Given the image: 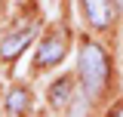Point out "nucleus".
<instances>
[{"mask_svg":"<svg viewBox=\"0 0 123 117\" xmlns=\"http://www.w3.org/2000/svg\"><path fill=\"white\" fill-rule=\"evenodd\" d=\"M80 77H83L86 92H92V96L102 92V86L108 80V56H105V49L98 43H92V40H86L80 46Z\"/></svg>","mask_w":123,"mask_h":117,"instance_id":"nucleus-1","label":"nucleus"},{"mask_svg":"<svg viewBox=\"0 0 123 117\" xmlns=\"http://www.w3.org/2000/svg\"><path fill=\"white\" fill-rule=\"evenodd\" d=\"M68 52V40H65V34H49L43 43L37 46V56H34V68H49V65H59L62 58Z\"/></svg>","mask_w":123,"mask_h":117,"instance_id":"nucleus-2","label":"nucleus"},{"mask_svg":"<svg viewBox=\"0 0 123 117\" xmlns=\"http://www.w3.org/2000/svg\"><path fill=\"white\" fill-rule=\"evenodd\" d=\"M34 34H37L34 28H25V31H15V34H9V37L0 43V56H3V58H18V56H22V49H25V46L34 40Z\"/></svg>","mask_w":123,"mask_h":117,"instance_id":"nucleus-3","label":"nucleus"},{"mask_svg":"<svg viewBox=\"0 0 123 117\" xmlns=\"http://www.w3.org/2000/svg\"><path fill=\"white\" fill-rule=\"evenodd\" d=\"M83 9H86V19H89L95 28H108V22H111L108 0H83Z\"/></svg>","mask_w":123,"mask_h":117,"instance_id":"nucleus-4","label":"nucleus"},{"mask_svg":"<svg viewBox=\"0 0 123 117\" xmlns=\"http://www.w3.org/2000/svg\"><path fill=\"white\" fill-rule=\"evenodd\" d=\"M68 102H71V80L62 77V80H55V83L49 86V105H52V108H65Z\"/></svg>","mask_w":123,"mask_h":117,"instance_id":"nucleus-5","label":"nucleus"},{"mask_svg":"<svg viewBox=\"0 0 123 117\" xmlns=\"http://www.w3.org/2000/svg\"><path fill=\"white\" fill-rule=\"evenodd\" d=\"M28 92H25V89L22 86H15V89H9V96H6V111H9V114H25V111H28Z\"/></svg>","mask_w":123,"mask_h":117,"instance_id":"nucleus-6","label":"nucleus"},{"mask_svg":"<svg viewBox=\"0 0 123 117\" xmlns=\"http://www.w3.org/2000/svg\"><path fill=\"white\" fill-rule=\"evenodd\" d=\"M68 117H86V99H83V96H77V99H74L71 114H68Z\"/></svg>","mask_w":123,"mask_h":117,"instance_id":"nucleus-7","label":"nucleus"},{"mask_svg":"<svg viewBox=\"0 0 123 117\" xmlns=\"http://www.w3.org/2000/svg\"><path fill=\"white\" fill-rule=\"evenodd\" d=\"M111 117H123V108H117V111H114V114H111Z\"/></svg>","mask_w":123,"mask_h":117,"instance_id":"nucleus-8","label":"nucleus"},{"mask_svg":"<svg viewBox=\"0 0 123 117\" xmlns=\"http://www.w3.org/2000/svg\"><path fill=\"white\" fill-rule=\"evenodd\" d=\"M117 6H120V9H123V0H117Z\"/></svg>","mask_w":123,"mask_h":117,"instance_id":"nucleus-9","label":"nucleus"}]
</instances>
